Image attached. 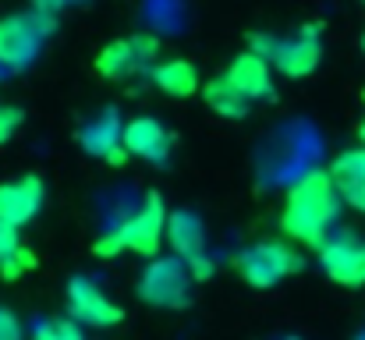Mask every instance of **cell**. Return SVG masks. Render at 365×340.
Instances as JSON below:
<instances>
[{
  "mask_svg": "<svg viewBox=\"0 0 365 340\" xmlns=\"http://www.w3.org/2000/svg\"><path fill=\"white\" fill-rule=\"evenodd\" d=\"M252 53L266 57L287 78H309L319 68V57H323L319 29L305 25L294 36H252Z\"/></svg>",
  "mask_w": 365,
  "mask_h": 340,
  "instance_id": "5",
  "label": "cell"
},
{
  "mask_svg": "<svg viewBox=\"0 0 365 340\" xmlns=\"http://www.w3.org/2000/svg\"><path fill=\"white\" fill-rule=\"evenodd\" d=\"M36 4V11H46V14H57L61 7H68L71 0H32Z\"/></svg>",
  "mask_w": 365,
  "mask_h": 340,
  "instance_id": "23",
  "label": "cell"
},
{
  "mask_svg": "<svg viewBox=\"0 0 365 340\" xmlns=\"http://www.w3.org/2000/svg\"><path fill=\"white\" fill-rule=\"evenodd\" d=\"M153 53H156V39L149 32H135L128 39H114L110 46H103V53L96 57V71L103 78L124 82L138 71H149Z\"/></svg>",
  "mask_w": 365,
  "mask_h": 340,
  "instance_id": "8",
  "label": "cell"
},
{
  "mask_svg": "<svg viewBox=\"0 0 365 340\" xmlns=\"http://www.w3.org/2000/svg\"><path fill=\"white\" fill-rule=\"evenodd\" d=\"M195 273L181 255H156L138 277V298L163 312H181L195 298Z\"/></svg>",
  "mask_w": 365,
  "mask_h": 340,
  "instance_id": "3",
  "label": "cell"
},
{
  "mask_svg": "<svg viewBox=\"0 0 365 340\" xmlns=\"http://www.w3.org/2000/svg\"><path fill=\"white\" fill-rule=\"evenodd\" d=\"M43 206V181L36 174H25L21 181L0 185V220L25 227Z\"/></svg>",
  "mask_w": 365,
  "mask_h": 340,
  "instance_id": "11",
  "label": "cell"
},
{
  "mask_svg": "<svg viewBox=\"0 0 365 340\" xmlns=\"http://www.w3.org/2000/svg\"><path fill=\"white\" fill-rule=\"evenodd\" d=\"M32 266H36V255H32L29 248H21V252H18L11 262H4V266H0V277H4V280H14V277L29 273Z\"/></svg>",
  "mask_w": 365,
  "mask_h": 340,
  "instance_id": "20",
  "label": "cell"
},
{
  "mask_svg": "<svg viewBox=\"0 0 365 340\" xmlns=\"http://www.w3.org/2000/svg\"><path fill=\"white\" fill-rule=\"evenodd\" d=\"M153 86H156L160 93H167V96H178V100L195 96V93L202 89L195 64H192V61H181V57L156 64V68H153Z\"/></svg>",
  "mask_w": 365,
  "mask_h": 340,
  "instance_id": "16",
  "label": "cell"
},
{
  "mask_svg": "<svg viewBox=\"0 0 365 340\" xmlns=\"http://www.w3.org/2000/svg\"><path fill=\"white\" fill-rule=\"evenodd\" d=\"M202 100H206V107L213 113H220V117H231V120H242L248 107H252V100L245 96L242 89H235L231 82H227V75L224 78H210L206 86H202Z\"/></svg>",
  "mask_w": 365,
  "mask_h": 340,
  "instance_id": "17",
  "label": "cell"
},
{
  "mask_svg": "<svg viewBox=\"0 0 365 340\" xmlns=\"http://www.w3.org/2000/svg\"><path fill=\"white\" fill-rule=\"evenodd\" d=\"M362 4H365V0H362Z\"/></svg>",
  "mask_w": 365,
  "mask_h": 340,
  "instance_id": "29",
  "label": "cell"
},
{
  "mask_svg": "<svg viewBox=\"0 0 365 340\" xmlns=\"http://www.w3.org/2000/svg\"><path fill=\"white\" fill-rule=\"evenodd\" d=\"M341 206H344V199H341L330 170H309L287 192V202L280 213V230L298 244L323 248L330 241L337 217H341Z\"/></svg>",
  "mask_w": 365,
  "mask_h": 340,
  "instance_id": "1",
  "label": "cell"
},
{
  "mask_svg": "<svg viewBox=\"0 0 365 340\" xmlns=\"http://www.w3.org/2000/svg\"><path fill=\"white\" fill-rule=\"evenodd\" d=\"M359 340H365V334H362V337H359Z\"/></svg>",
  "mask_w": 365,
  "mask_h": 340,
  "instance_id": "27",
  "label": "cell"
},
{
  "mask_svg": "<svg viewBox=\"0 0 365 340\" xmlns=\"http://www.w3.org/2000/svg\"><path fill=\"white\" fill-rule=\"evenodd\" d=\"M53 29H57V18L36 7L0 18V64L7 71L29 68L39 57L43 43L53 36Z\"/></svg>",
  "mask_w": 365,
  "mask_h": 340,
  "instance_id": "4",
  "label": "cell"
},
{
  "mask_svg": "<svg viewBox=\"0 0 365 340\" xmlns=\"http://www.w3.org/2000/svg\"><path fill=\"white\" fill-rule=\"evenodd\" d=\"M0 71H4V64H0Z\"/></svg>",
  "mask_w": 365,
  "mask_h": 340,
  "instance_id": "28",
  "label": "cell"
},
{
  "mask_svg": "<svg viewBox=\"0 0 365 340\" xmlns=\"http://www.w3.org/2000/svg\"><path fill=\"white\" fill-rule=\"evenodd\" d=\"M330 177H334L344 206L365 213V145H355V149L341 153L330 163Z\"/></svg>",
  "mask_w": 365,
  "mask_h": 340,
  "instance_id": "14",
  "label": "cell"
},
{
  "mask_svg": "<svg viewBox=\"0 0 365 340\" xmlns=\"http://www.w3.org/2000/svg\"><path fill=\"white\" fill-rule=\"evenodd\" d=\"M235 269L252 287H273L284 277L302 269V255L291 244H284V241H255L235 259Z\"/></svg>",
  "mask_w": 365,
  "mask_h": 340,
  "instance_id": "6",
  "label": "cell"
},
{
  "mask_svg": "<svg viewBox=\"0 0 365 340\" xmlns=\"http://www.w3.org/2000/svg\"><path fill=\"white\" fill-rule=\"evenodd\" d=\"M273 64L266 61V57H259V53H242V57H235V64L227 68V82L235 86V89H242L248 100H269L273 96V71H269Z\"/></svg>",
  "mask_w": 365,
  "mask_h": 340,
  "instance_id": "15",
  "label": "cell"
},
{
  "mask_svg": "<svg viewBox=\"0 0 365 340\" xmlns=\"http://www.w3.org/2000/svg\"><path fill=\"white\" fill-rule=\"evenodd\" d=\"M359 142H362V145H365V117H362V120H359Z\"/></svg>",
  "mask_w": 365,
  "mask_h": 340,
  "instance_id": "24",
  "label": "cell"
},
{
  "mask_svg": "<svg viewBox=\"0 0 365 340\" xmlns=\"http://www.w3.org/2000/svg\"><path fill=\"white\" fill-rule=\"evenodd\" d=\"M323 273L341 287H365V241L351 234H337L319 248Z\"/></svg>",
  "mask_w": 365,
  "mask_h": 340,
  "instance_id": "9",
  "label": "cell"
},
{
  "mask_svg": "<svg viewBox=\"0 0 365 340\" xmlns=\"http://www.w3.org/2000/svg\"><path fill=\"white\" fill-rule=\"evenodd\" d=\"M68 312H71L75 323L93 326V330H110V326H118L124 319L121 305H118L110 294H103V291H100L93 280H86V277H75V280L68 284Z\"/></svg>",
  "mask_w": 365,
  "mask_h": 340,
  "instance_id": "7",
  "label": "cell"
},
{
  "mask_svg": "<svg viewBox=\"0 0 365 340\" xmlns=\"http://www.w3.org/2000/svg\"><path fill=\"white\" fill-rule=\"evenodd\" d=\"M78 138H82V149L86 153H93V156H100V160H107L114 167L124 163V156H128V149H124V128L114 110H103L93 124H86Z\"/></svg>",
  "mask_w": 365,
  "mask_h": 340,
  "instance_id": "13",
  "label": "cell"
},
{
  "mask_svg": "<svg viewBox=\"0 0 365 340\" xmlns=\"http://www.w3.org/2000/svg\"><path fill=\"white\" fill-rule=\"evenodd\" d=\"M124 149L149 163H167L170 156V135L156 117H135L124 124Z\"/></svg>",
  "mask_w": 365,
  "mask_h": 340,
  "instance_id": "12",
  "label": "cell"
},
{
  "mask_svg": "<svg viewBox=\"0 0 365 340\" xmlns=\"http://www.w3.org/2000/svg\"><path fill=\"white\" fill-rule=\"evenodd\" d=\"M21 252V241H18V227L7 224V220H0V266L4 262H11L14 255Z\"/></svg>",
  "mask_w": 365,
  "mask_h": 340,
  "instance_id": "19",
  "label": "cell"
},
{
  "mask_svg": "<svg viewBox=\"0 0 365 340\" xmlns=\"http://www.w3.org/2000/svg\"><path fill=\"white\" fill-rule=\"evenodd\" d=\"M32 340H86V334L75 319H43Z\"/></svg>",
  "mask_w": 365,
  "mask_h": 340,
  "instance_id": "18",
  "label": "cell"
},
{
  "mask_svg": "<svg viewBox=\"0 0 365 340\" xmlns=\"http://www.w3.org/2000/svg\"><path fill=\"white\" fill-rule=\"evenodd\" d=\"M284 340H298V337H284Z\"/></svg>",
  "mask_w": 365,
  "mask_h": 340,
  "instance_id": "26",
  "label": "cell"
},
{
  "mask_svg": "<svg viewBox=\"0 0 365 340\" xmlns=\"http://www.w3.org/2000/svg\"><path fill=\"white\" fill-rule=\"evenodd\" d=\"M167 220H170V213H167L163 199H160L156 192H149V195L142 199V206H138L118 230L103 234V237L93 244V252H96L100 259H114L121 248L135 252V255H156V252H160V241L167 237Z\"/></svg>",
  "mask_w": 365,
  "mask_h": 340,
  "instance_id": "2",
  "label": "cell"
},
{
  "mask_svg": "<svg viewBox=\"0 0 365 340\" xmlns=\"http://www.w3.org/2000/svg\"><path fill=\"white\" fill-rule=\"evenodd\" d=\"M362 50H365V36H362Z\"/></svg>",
  "mask_w": 365,
  "mask_h": 340,
  "instance_id": "25",
  "label": "cell"
},
{
  "mask_svg": "<svg viewBox=\"0 0 365 340\" xmlns=\"http://www.w3.org/2000/svg\"><path fill=\"white\" fill-rule=\"evenodd\" d=\"M0 340H21V323L7 309H0Z\"/></svg>",
  "mask_w": 365,
  "mask_h": 340,
  "instance_id": "22",
  "label": "cell"
},
{
  "mask_svg": "<svg viewBox=\"0 0 365 340\" xmlns=\"http://www.w3.org/2000/svg\"><path fill=\"white\" fill-rule=\"evenodd\" d=\"M167 241H170L174 255H181L192 266L195 280H206L213 273V259L206 255V227H202V220L195 213H188V210L170 213V220H167Z\"/></svg>",
  "mask_w": 365,
  "mask_h": 340,
  "instance_id": "10",
  "label": "cell"
},
{
  "mask_svg": "<svg viewBox=\"0 0 365 340\" xmlns=\"http://www.w3.org/2000/svg\"><path fill=\"white\" fill-rule=\"evenodd\" d=\"M21 124V110H14V107H0V142H7L11 138V131Z\"/></svg>",
  "mask_w": 365,
  "mask_h": 340,
  "instance_id": "21",
  "label": "cell"
}]
</instances>
